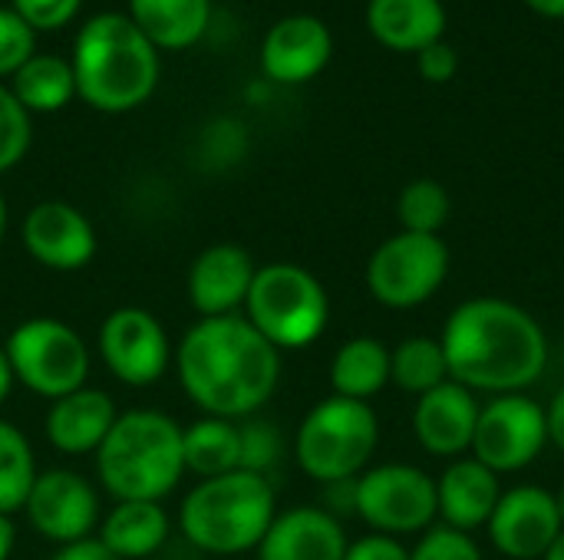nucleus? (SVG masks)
Returning <instances> with one entry per match:
<instances>
[{
  "instance_id": "1",
  "label": "nucleus",
  "mask_w": 564,
  "mask_h": 560,
  "mask_svg": "<svg viewBox=\"0 0 564 560\" xmlns=\"http://www.w3.org/2000/svg\"><path fill=\"white\" fill-rule=\"evenodd\" d=\"M449 380L489 396L525 393L549 366L542 323L506 297H469L443 327Z\"/></svg>"
},
{
  "instance_id": "2",
  "label": "nucleus",
  "mask_w": 564,
  "mask_h": 560,
  "mask_svg": "<svg viewBox=\"0 0 564 560\" xmlns=\"http://www.w3.org/2000/svg\"><path fill=\"white\" fill-rule=\"evenodd\" d=\"M175 363L188 399L231 422L254 416L281 380V350L238 314L198 320L182 337Z\"/></svg>"
},
{
  "instance_id": "3",
  "label": "nucleus",
  "mask_w": 564,
  "mask_h": 560,
  "mask_svg": "<svg viewBox=\"0 0 564 560\" xmlns=\"http://www.w3.org/2000/svg\"><path fill=\"white\" fill-rule=\"evenodd\" d=\"M76 96L99 112H129L159 86V50L129 13H96L79 26L73 46Z\"/></svg>"
},
{
  "instance_id": "4",
  "label": "nucleus",
  "mask_w": 564,
  "mask_h": 560,
  "mask_svg": "<svg viewBox=\"0 0 564 560\" xmlns=\"http://www.w3.org/2000/svg\"><path fill=\"white\" fill-rule=\"evenodd\" d=\"M96 472L116 502H159L182 472V426L155 409L116 416L109 436L96 449Z\"/></svg>"
},
{
  "instance_id": "5",
  "label": "nucleus",
  "mask_w": 564,
  "mask_h": 560,
  "mask_svg": "<svg viewBox=\"0 0 564 560\" xmlns=\"http://www.w3.org/2000/svg\"><path fill=\"white\" fill-rule=\"evenodd\" d=\"M185 538L208 554H241L261 545L274 521V488L264 475L228 472L198 482L182 505Z\"/></svg>"
},
{
  "instance_id": "6",
  "label": "nucleus",
  "mask_w": 564,
  "mask_h": 560,
  "mask_svg": "<svg viewBox=\"0 0 564 560\" xmlns=\"http://www.w3.org/2000/svg\"><path fill=\"white\" fill-rule=\"evenodd\" d=\"M377 442L380 422L370 403L330 396L304 416L294 439V455L314 482L330 485L364 475Z\"/></svg>"
},
{
  "instance_id": "7",
  "label": "nucleus",
  "mask_w": 564,
  "mask_h": 560,
  "mask_svg": "<svg viewBox=\"0 0 564 560\" xmlns=\"http://www.w3.org/2000/svg\"><path fill=\"white\" fill-rule=\"evenodd\" d=\"M248 323L278 350L311 347L330 317L324 284L301 264L274 261L258 267L248 300Z\"/></svg>"
},
{
  "instance_id": "8",
  "label": "nucleus",
  "mask_w": 564,
  "mask_h": 560,
  "mask_svg": "<svg viewBox=\"0 0 564 560\" xmlns=\"http://www.w3.org/2000/svg\"><path fill=\"white\" fill-rule=\"evenodd\" d=\"M7 360L17 383L30 393L59 399L83 389L89 376V350L73 327L53 317L23 320L7 340Z\"/></svg>"
},
{
  "instance_id": "9",
  "label": "nucleus",
  "mask_w": 564,
  "mask_h": 560,
  "mask_svg": "<svg viewBox=\"0 0 564 560\" xmlns=\"http://www.w3.org/2000/svg\"><path fill=\"white\" fill-rule=\"evenodd\" d=\"M449 248L440 234L400 231L387 238L367 261V287L390 310L426 304L449 277Z\"/></svg>"
},
{
  "instance_id": "10",
  "label": "nucleus",
  "mask_w": 564,
  "mask_h": 560,
  "mask_svg": "<svg viewBox=\"0 0 564 560\" xmlns=\"http://www.w3.org/2000/svg\"><path fill=\"white\" fill-rule=\"evenodd\" d=\"M357 515L377 535H423L440 518L436 479L403 462L367 469L357 475Z\"/></svg>"
},
{
  "instance_id": "11",
  "label": "nucleus",
  "mask_w": 564,
  "mask_h": 560,
  "mask_svg": "<svg viewBox=\"0 0 564 560\" xmlns=\"http://www.w3.org/2000/svg\"><path fill=\"white\" fill-rule=\"evenodd\" d=\"M549 446V416L545 406L525 393L492 396L479 409L473 459L492 469L496 475H512L529 469Z\"/></svg>"
},
{
  "instance_id": "12",
  "label": "nucleus",
  "mask_w": 564,
  "mask_h": 560,
  "mask_svg": "<svg viewBox=\"0 0 564 560\" xmlns=\"http://www.w3.org/2000/svg\"><path fill=\"white\" fill-rule=\"evenodd\" d=\"M99 353L109 373L126 386H152L172 360L162 323L142 307H119L102 320Z\"/></svg>"
},
{
  "instance_id": "13",
  "label": "nucleus",
  "mask_w": 564,
  "mask_h": 560,
  "mask_svg": "<svg viewBox=\"0 0 564 560\" xmlns=\"http://www.w3.org/2000/svg\"><path fill=\"white\" fill-rule=\"evenodd\" d=\"M486 528L492 548L506 560H542L564 531L555 492L542 485H516L502 492Z\"/></svg>"
},
{
  "instance_id": "14",
  "label": "nucleus",
  "mask_w": 564,
  "mask_h": 560,
  "mask_svg": "<svg viewBox=\"0 0 564 560\" xmlns=\"http://www.w3.org/2000/svg\"><path fill=\"white\" fill-rule=\"evenodd\" d=\"M23 508L33 531L56 545L86 541L99 525V498L93 485L66 469H50L36 475Z\"/></svg>"
},
{
  "instance_id": "15",
  "label": "nucleus",
  "mask_w": 564,
  "mask_h": 560,
  "mask_svg": "<svg viewBox=\"0 0 564 560\" xmlns=\"http://www.w3.org/2000/svg\"><path fill=\"white\" fill-rule=\"evenodd\" d=\"M23 248L50 271H79L96 254L89 218L66 201H40L23 218Z\"/></svg>"
},
{
  "instance_id": "16",
  "label": "nucleus",
  "mask_w": 564,
  "mask_h": 560,
  "mask_svg": "<svg viewBox=\"0 0 564 560\" xmlns=\"http://www.w3.org/2000/svg\"><path fill=\"white\" fill-rule=\"evenodd\" d=\"M479 409L482 406L473 389L446 380L443 386L416 396V409H413L416 442L436 459H463L473 449Z\"/></svg>"
},
{
  "instance_id": "17",
  "label": "nucleus",
  "mask_w": 564,
  "mask_h": 560,
  "mask_svg": "<svg viewBox=\"0 0 564 560\" xmlns=\"http://www.w3.org/2000/svg\"><path fill=\"white\" fill-rule=\"evenodd\" d=\"M334 53V36L321 17L291 13L278 20L261 43V66L274 83H307L314 79Z\"/></svg>"
},
{
  "instance_id": "18",
  "label": "nucleus",
  "mask_w": 564,
  "mask_h": 560,
  "mask_svg": "<svg viewBox=\"0 0 564 560\" xmlns=\"http://www.w3.org/2000/svg\"><path fill=\"white\" fill-rule=\"evenodd\" d=\"M258 267L238 244L205 248L188 271V300L202 317H231L245 307Z\"/></svg>"
},
{
  "instance_id": "19",
  "label": "nucleus",
  "mask_w": 564,
  "mask_h": 560,
  "mask_svg": "<svg viewBox=\"0 0 564 560\" xmlns=\"http://www.w3.org/2000/svg\"><path fill=\"white\" fill-rule=\"evenodd\" d=\"M347 535L327 508H291L274 515L258 545V560H344Z\"/></svg>"
},
{
  "instance_id": "20",
  "label": "nucleus",
  "mask_w": 564,
  "mask_h": 560,
  "mask_svg": "<svg viewBox=\"0 0 564 560\" xmlns=\"http://www.w3.org/2000/svg\"><path fill=\"white\" fill-rule=\"evenodd\" d=\"M499 498H502L499 475L482 462H476L473 455L453 459L449 469L436 479V502H440L443 525L466 535L489 525Z\"/></svg>"
},
{
  "instance_id": "21",
  "label": "nucleus",
  "mask_w": 564,
  "mask_h": 560,
  "mask_svg": "<svg viewBox=\"0 0 564 560\" xmlns=\"http://www.w3.org/2000/svg\"><path fill=\"white\" fill-rule=\"evenodd\" d=\"M116 406L99 389H76L69 396L53 399L46 413V439L63 455H86L102 446L116 422Z\"/></svg>"
},
{
  "instance_id": "22",
  "label": "nucleus",
  "mask_w": 564,
  "mask_h": 560,
  "mask_svg": "<svg viewBox=\"0 0 564 560\" xmlns=\"http://www.w3.org/2000/svg\"><path fill=\"white\" fill-rule=\"evenodd\" d=\"M367 26L393 53H420L443 40L446 7L443 0H370Z\"/></svg>"
},
{
  "instance_id": "23",
  "label": "nucleus",
  "mask_w": 564,
  "mask_h": 560,
  "mask_svg": "<svg viewBox=\"0 0 564 560\" xmlns=\"http://www.w3.org/2000/svg\"><path fill=\"white\" fill-rule=\"evenodd\" d=\"M212 0H129V20L155 50H185L208 30Z\"/></svg>"
},
{
  "instance_id": "24",
  "label": "nucleus",
  "mask_w": 564,
  "mask_h": 560,
  "mask_svg": "<svg viewBox=\"0 0 564 560\" xmlns=\"http://www.w3.org/2000/svg\"><path fill=\"white\" fill-rule=\"evenodd\" d=\"M165 538L169 515L159 502H119L99 528V541L119 560L149 558L165 545Z\"/></svg>"
},
{
  "instance_id": "25",
  "label": "nucleus",
  "mask_w": 564,
  "mask_h": 560,
  "mask_svg": "<svg viewBox=\"0 0 564 560\" xmlns=\"http://www.w3.org/2000/svg\"><path fill=\"white\" fill-rule=\"evenodd\" d=\"M390 383V347L377 337H354L347 340L330 363V386L334 396L367 403Z\"/></svg>"
},
{
  "instance_id": "26",
  "label": "nucleus",
  "mask_w": 564,
  "mask_h": 560,
  "mask_svg": "<svg viewBox=\"0 0 564 560\" xmlns=\"http://www.w3.org/2000/svg\"><path fill=\"white\" fill-rule=\"evenodd\" d=\"M182 459H185V472H195L202 482L235 472L241 462L238 426L218 416L192 422L188 429H182Z\"/></svg>"
},
{
  "instance_id": "27",
  "label": "nucleus",
  "mask_w": 564,
  "mask_h": 560,
  "mask_svg": "<svg viewBox=\"0 0 564 560\" xmlns=\"http://www.w3.org/2000/svg\"><path fill=\"white\" fill-rule=\"evenodd\" d=\"M10 92L26 112H56L76 96V76L69 59L59 56H30L17 73Z\"/></svg>"
},
{
  "instance_id": "28",
  "label": "nucleus",
  "mask_w": 564,
  "mask_h": 560,
  "mask_svg": "<svg viewBox=\"0 0 564 560\" xmlns=\"http://www.w3.org/2000/svg\"><path fill=\"white\" fill-rule=\"evenodd\" d=\"M449 380L446 353L436 337H406L390 350V383L423 396Z\"/></svg>"
},
{
  "instance_id": "29",
  "label": "nucleus",
  "mask_w": 564,
  "mask_h": 560,
  "mask_svg": "<svg viewBox=\"0 0 564 560\" xmlns=\"http://www.w3.org/2000/svg\"><path fill=\"white\" fill-rule=\"evenodd\" d=\"M36 482V462L26 436L0 419V515H13L26 505Z\"/></svg>"
},
{
  "instance_id": "30",
  "label": "nucleus",
  "mask_w": 564,
  "mask_h": 560,
  "mask_svg": "<svg viewBox=\"0 0 564 560\" xmlns=\"http://www.w3.org/2000/svg\"><path fill=\"white\" fill-rule=\"evenodd\" d=\"M449 211H453L449 191L436 178H416L397 198L400 228L413 234H440L449 221Z\"/></svg>"
},
{
  "instance_id": "31",
  "label": "nucleus",
  "mask_w": 564,
  "mask_h": 560,
  "mask_svg": "<svg viewBox=\"0 0 564 560\" xmlns=\"http://www.w3.org/2000/svg\"><path fill=\"white\" fill-rule=\"evenodd\" d=\"M30 139H33L30 112L7 86H0V172H10L26 155Z\"/></svg>"
},
{
  "instance_id": "32",
  "label": "nucleus",
  "mask_w": 564,
  "mask_h": 560,
  "mask_svg": "<svg viewBox=\"0 0 564 560\" xmlns=\"http://www.w3.org/2000/svg\"><path fill=\"white\" fill-rule=\"evenodd\" d=\"M238 436H241V462H238L241 472L264 475L281 459V432L271 422L251 419L238 426Z\"/></svg>"
},
{
  "instance_id": "33",
  "label": "nucleus",
  "mask_w": 564,
  "mask_h": 560,
  "mask_svg": "<svg viewBox=\"0 0 564 560\" xmlns=\"http://www.w3.org/2000/svg\"><path fill=\"white\" fill-rule=\"evenodd\" d=\"M410 560H482V551L473 541V535L446 525H433L430 531L420 535L416 548L410 551Z\"/></svg>"
},
{
  "instance_id": "34",
  "label": "nucleus",
  "mask_w": 564,
  "mask_h": 560,
  "mask_svg": "<svg viewBox=\"0 0 564 560\" xmlns=\"http://www.w3.org/2000/svg\"><path fill=\"white\" fill-rule=\"evenodd\" d=\"M33 33L13 7H0V76H13L33 56Z\"/></svg>"
},
{
  "instance_id": "35",
  "label": "nucleus",
  "mask_w": 564,
  "mask_h": 560,
  "mask_svg": "<svg viewBox=\"0 0 564 560\" xmlns=\"http://www.w3.org/2000/svg\"><path fill=\"white\" fill-rule=\"evenodd\" d=\"M79 3L83 0H13V10L33 30H59L76 17Z\"/></svg>"
},
{
  "instance_id": "36",
  "label": "nucleus",
  "mask_w": 564,
  "mask_h": 560,
  "mask_svg": "<svg viewBox=\"0 0 564 560\" xmlns=\"http://www.w3.org/2000/svg\"><path fill=\"white\" fill-rule=\"evenodd\" d=\"M416 69L426 83H449L459 69V53L453 43L446 40H436L430 46H423L416 53Z\"/></svg>"
},
{
  "instance_id": "37",
  "label": "nucleus",
  "mask_w": 564,
  "mask_h": 560,
  "mask_svg": "<svg viewBox=\"0 0 564 560\" xmlns=\"http://www.w3.org/2000/svg\"><path fill=\"white\" fill-rule=\"evenodd\" d=\"M344 560H410V548L400 538L390 535H364L354 545H347Z\"/></svg>"
},
{
  "instance_id": "38",
  "label": "nucleus",
  "mask_w": 564,
  "mask_h": 560,
  "mask_svg": "<svg viewBox=\"0 0 564 560\" xmlns=\"http://www.w3.org/2000/svg\"><path fill=\"white\" fill-rule=\"evenodd\" d=\"M53 560H119L99 538H86V541H73V545H63Z\"/></svg>"
},
{
  "instance_id": "39",
  "label": "nucleus",
  "mask_w": 564,
  "mask_h": 560,
  "mask_svg": "<svg viewBox=\"0 0 564 560\" xmlns=\"http://www.w3.org/2000/svg\"><path fill=\"white\" fill-rule=\"evenodd\" d=\"M545 416H549V442L564 452V386L552 396V403L545 406Z\"/></svg>"
},
{
  "instance_id": "40",
  "label": "nucleus",
  "mask_w": 564,
  "mask_h": 560,
  "mask_svg": "<svg viewBox=\"0 0 564 560\" xmlns=\"http://www.w3.org/2000/svg\"><path fill=\"white\" fill-rule=\"evenodd\" d=\"M13 541H17L13 521H10V515H0V560H10V554H13Z\"/></svg>"
},
{
  "instance_id": "41",
  "label": "nucleus",
  "mask_w": 564,
  "mask_h": 560,
  "mask_svg": "<svg viewBox=\"0 0 564 560\" xmlns=\"http://www.w3.org/2000/svg\"><path fill=\"white\" fill-rule=\"evenodd\" d=\"M13 383H17V376H13V366H10V360H7V350L0 347V403L10 396Z\"/></svg>"
},
{
  "instance_id": "42",
  "label": "nucleus",
  "mask_w": 564,
  "mask_h": 560,
  "mask_svg": "<svg viewBox=\"0 0 564 560\" xmlns=\"http://www.w3.org/2000/svg\"><path fill=\"white\" fill-rule=\"evenodd\" d=\"M539 17H552V20H562L564 17V0H525Z\"/></svg>"
},
{
  "instance_id": "43",
  "label": "nucleus",
  "mask_w": 564,
  "mask_h": 560,
  "mask_svg": "<svg viewBox=\"0 0 564 560\" xmlns=\"http://www.w3.org/2000/svg\"><path fill=\"white\" fill-rule=\"evenodd\" d=\"M542 560H564V531L558 535V541L552 545V551H549Z\"/></svg>"
},
{
  "instance_id": "44",
  "label": "nucleus",
  "mask_w": 564,
  "mask_h": 560,
  "mask_svg": "<svg viewBox=\"0 0 564 560\" xmlns=\"http://www.w3.org/2000/svg\"><path fill=\"white\" fill-rule=\"evenodd\" d=\"M3 234H7V201L0 195V244H3Z\"/></svg>"
},
{
  "instance_id": "45",
  "label": "nucleus",
  "mask_w": 564,
  "mask_h": 560,
  "mask_svg": "<svg viewBox=\"0 0 564 560\" xmlns=\"http://www.w3.org/2000/svg\"><path fill=\"white\" fill-rule=\"evenodd\" d=\"M555 505H558V515H562V525H564V485L555 492Z\"/></svg>"
}]
</instances>
